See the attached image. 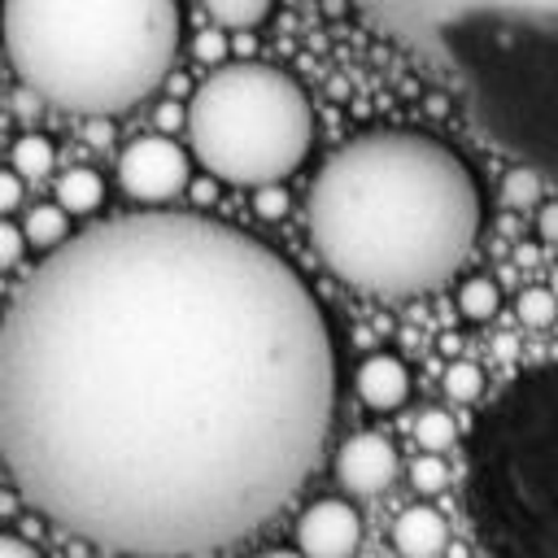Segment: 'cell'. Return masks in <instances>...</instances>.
Instances as JSON below:
<instances>
[{"instance_id":"cell-14","label":"cell","mask_w":558,"mask_h":558,"mask_svg":"<svg viewBox=\"0 0 558 558\" xmlns=\"http://www.w3.org/2000/svg\"><path fill=\"white\" fill-rule=\"evenodd\" d=\"M22 235L35 240V244H44V248H52V244H61L70 235V214L61 205H35L26 214V231Z\"/></svg>"},{"instance_id":"cell-1","label":"cell","mask_w":558,"mask_h":558,"mask_svg":"<svg viewBox=\"0 0 558 558\" xmlns=\"http://www.w3.org/2000/svg\"><path fill=\"white\" fill-rule=\"evenodd\" d=\"M336 344L305 279L205 214L105 218L44 253L0 318V462L113 554H209L310 480Z\"/></svg>"},{"instance_id":"cell-25","label":"cell","mask_w":558,"mask_h":558,"mask_svg":"<svg viewBox=\"0 0 558 558\" xmlns=\"http://www.w3.org/2000/svg\"><path fill=\"white\" fill-rule=\"evenodd\" d=\"M275 187H279V183H262V201H257V205H262L266 218L283 214V192H275Z\"/></svg>"},{"instance_id":"cell-16","label":"cell","mask_w":558,"mask_h":558,"mask_svg":"<svg viewBox=\"0 0 558 558\" xmlns=\"http://www.w3.org/2000/svg\"><path fill=\"white\" fill-rule=\"evenodd\" d=\"M414 440H418V449H427V453H445V449L458 440V423H453L445 410H423V414L414 418Z\"/></svg>"},{"instance_id":"cell-26","label":"cell","mask_w":558,"mask_h":558,"mask_svg":"<svg viewBox=\"0 0 558 558\" xmlns=\"http://www.w3.org/2000/svg\"><path fill=\"white\" fill-rule=\"evenodd\" d=\"M196 52H201V57H218V52H222V39H218V35H205V39L196 44Z\"/></svg>"},{"instance_id":"cell-8","label":"cell","mask_w":558,"mask_h":558,"mask_svg":"<svg viewBox=\"0 0 558 558\" xmlns=\"http://www.w3.org/2000/svg\"><path fill=\"white\" fill-rule=\"evenodd\" d=\"M397 449L392 440L375 436V432H362V436H349L336 453V475L349 493H384L392 480H397Z\"/></svg>"},{"instance_id":"cell-23","label":"cell","mask_w":558,"mask_h":558,"mask_svg":"<svg viewBox=\"0 0 558 558\" xmlns=\"http://www.w3.org/2000/svg\"><path fill=\"white\" fill-rule=\"evenodd\" d=\"M536 231H541L545 244H558V201H549V205L536 209Z\"/></svg>"},{"instance_id":"cell-4","label":"cell","mask_w":558,"mask_h":558,"mask_svg":"<svg viewBox=\"0 0 558 558\" xmlns=\"http://www.w3.org/2000/svg\"><path fill=\"white\" fill-rule=\"evenodd\" d=\"M0 39L39 100L105 118L166 83L183 13L179 0H0Z\"/></svg>"},{"instance_id":"cell-7","label":"cell","mask_w":558,"mask_h":558,"mask_svg":"<svg viewBox=\"0 0 558 558\" xmlns=\"http://www.w3.org/2000/svg\"><path fill=\"white\" fill-rule=\"evenodd\" d=\"M357 536H362L357 510L336 497L314 501L296 523V549L314 554V558H344L357 549Z\"/></svg>"},{"instance_id":"cell-15","label":"cell","mask_w":558,"mask_h":558,"mask_svg":"<svg viewBox=\"0 0 558 558\" xmlns=\"http://www.w3.org/2000/svg\"><path fill=\"white\" fill-rule=\"evenodd\" d=\"M205 9H209V17L218 26L248 31V26H257L270 13V0H205Z\"/></svg>"},{"instance_id":"cell-10","label":"cell","mask_w":558,"mask_h":558,"mask_svg":"<svg viewBox=\"0 0 558 558\" xmlns=\"http://www.w3.org/2000/svg\"><path fill=\"white\" fill-rule=\"evenodd\" d=\"M392 545L410 558H432L445 549V519L432 506H410L392 523Z\"/></svg>"},{"instance_id":"cell-2","label":"cell","mask_w":558,"mask_h":558,"mask_svg":"<svg viewBox=\"0 0 558 558\" xmlns=\"http://www.w3.org/2000/svg\"><path fill=\"white\" fill-rule=\"evenodd\" d=\"M484 227L471 166L436 135L379 126L353 135L310 187L323 266L371 296H418L462 270Z\"/></svg>"},{"instance_id":"cell-12","label":"cell","mask_w":558,"mask_h":558,"mask_svg":"<svg viewBox=\"0 0 558 558\" xmlns=\"http://www.w3.org/2000/svg\"><path fill=\"white\" fill-rule=\"evenodd\" d=\"M458 310H462V318H471V323H488L497 310H501V292H497V283L493 279H462V288H458Z\"/></svg>"},{"instance_id":"cell-22","label":"cell","mask_w":558,"mask_h":558,"mask_svg":"<svg viewBox=\"0 0 558 558\" xmlns=\"http://www.w3.org/2000/svg\"><path fill=\"white\" fill-rule=\"evenodd\" d=\"M22 205V174L17 170H0V214Z\"/></svg>"},{"instance_id":"cell-21","label":"cell","mask_w":558,"mask_h":558,"mask_svg":"<svg viewBox=\"0 0 558 558\" xmlns=\"http://www.w3.org/2000/svg\"><path fill=\"white\" fill-rule=\"evenodd\" d=\"M22 244H26V235H22L13 222H4V218H0V270H4V266H13V262L22 257Z\"/></svg>"},{"instance_id":"cell-11","label":"cell","mask_w":558,"mask_h":558,"mask_svg":"<svg viewBox=\"0 0 558 558\" xmlns=\"http://www.w3.org/2000/svg\"><path fill=\"white\" fill-rule=\"evenodd\" d=\"M57 201L65 214H92L105 201V179L96 170H70L57 183Z\"/></svg>"},{"instance_id":"cell-6","label":"cell","mask_w":558,"mask_h":558,"mask_svg":"<svg viewBox=\"0 0 558 558\" xmlns=\"http://www.w3.org/2000/svg\"><path fill=\"white\" fill-rule=\"evenodd\" d=\"M187 179V157L174 140L166 135H144L135 140L122 161H118V183L135 201H170Z\"/></svg>"},{"instance_id":"cell-17","label":"cell","mask_w":558,"mask_h":558,"mask_svg":"<svg viewBox=\"0 0 558 558\" xmlns=\"http://www.w3.org/2000/svg\"><path fill=\"white\" fill-rule=\"evenodd\" d=\"M514 314H519L523 327H536L541 331V327H549L558 318V296L549 288H523L519 301H514Z\"/></svg>"},{"instance_id":"cell-28","label":"cell","mask_w":558,"mask_h":558,"mask_svg":"<svg viewBox=\"0 0 558 558\" xmlns=\"http://www.w3.org/2000/svg\"><path fill=\"white\" fill-rule=\"evenodd\" d=\"M0 466H4V462H0Z\"/></svg>"},{"instance_id":"cell-13","label":"cell","mask_w":558,"mask_h":558,"mask_svg":"<svg viewBox=\"0 0 558 558\" xmlns=\"http://www.w3.org/2000/svg\"><path fill=\"white\" fill-rule=\"evenodd\" d=\"M52 161H57L52 140L39 135V131H31V135H22V140L13 144V170H17L22 179H39V174H48Z\"/></svg>"},{"instance_id":"cell-18","label":"cell","mask_w":558,"mask_h":558,"mask_svg":"<svg viewBox=\"0 0 558 558\" xmlns=\"http://www.w3.org/2000/svg\"><path fill=\"white\" fill-rule=\"evenodd\" d=\"M506 201H510L514 209L541 205V170H532V166L510 170V174H506Z\"/></svg>"},{"instance_id":"cell-19","label":"cell","mask_w":558,"mask_h":558,"mask_svg":"<svg viewBox=\"0 0 558 558\" xmlns=\"http://www.w3.org/2000/svg\"><path fill=\"white\" fill-rule=\"evenodd\" d=\"M480 388H484L480 366H471V362H453V366L445 371V392H449L453 401H475Z\"/></svg>"},{"instance_id":"cell-27","label":"cell","mask_w":558,"mask_h":558,"mask_svg":"<svg viewBox=\"0 0 558 558\" xmlns=\"http://www.w3.org/2000/svg\"><path fill=\"white\" fill-rule=\"evenodd\" d=\"M549 292L558 296V266H554V275H549Z\"/></svg>"},{"instance_id":"cell-9","label":"cell","mask_w":558,"mask_h":558,"mask_svg":"<svg viewBox=\"0 0 558 558\" xmlns=\"http://www.w3.org/2000/svg\"><path fill=\"white\" fill-rule=\"evenodd\" d=\"M353 384H357V397H362L371 410H397V405L410 397V371H405V362L392 357V353L366 357V362L357 366Z\"/></svg>"},{"instance_id":"cell-5","label":"cell","mask_w":558,"mask_h":558,"mask_svg":"<svg viewBox=\"0 0 558 558\" xmlns=\"http://www.w3.org/2000/svg\"><path fill=\"white\" fill-rule=\"evenodd\" d=\"M187 144L222 183H283L314 144V109L301 83L275 65H218L192 92Z\"/></svg>"},{"instance_id":"cell-24","label":"cell","mask_w":558,"mask_h":558,"mask_svg":"<svg viewBox=\"0 0 558 558\" xmlns=\"http://www.w3.org/2000/svg\"><path fill=\"white\" fill-rule=\"evenodd\" d=\"M0 554H4V558H31V554H35V545H31V541H22V536L0 532Z\"/></svg>"},{"instance_id":"cell-3","label":"cell","mask_w":558,"mask_h":558,"mask_svg":"<svg viewBox=\"0 0 558 558\" xmlns=\"http://www.w3.org/2000/svg\"><path fill=\"white\" fill-rule=\"evenodd\" d=\"M506 148L558 174V0H349Z\"/></svg>"},{"instance_id":"cell-20","label":"cell","mask_w":558,"mask_h":558,"mask_svg":"<svg viewBox=\"0 0 558 558\" xmlns=\"http://www.w3.org/2000/svg\"><path fill=\"white\" fill-rule=\"evenodd\" d=\"M414 484H418V488H440V484H445V462H440V453H427V449H423V458L414 462Z\"/></svg>"}]
</instances>
